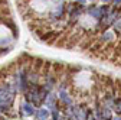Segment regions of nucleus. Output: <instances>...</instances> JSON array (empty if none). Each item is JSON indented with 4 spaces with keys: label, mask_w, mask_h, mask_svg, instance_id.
Returning a JSON list of instances; mask_svg holds the SVG:
<instances>
[{
    "label": "nucleus",
    "mask_w": 121,
    "mask_h": 120,
    "mask_svg": "<svg viewBox=\"0 0 121 120\" xmlns=\"http://www.w3.org/2000/svg\"><path fill=\"white\" fill-rule=\"evenodd\" d=\"M14 97V88L12 85H6L3 88H0V103L10 104Z\"/></svg>",
    "instance_id": "obj_1"
},
{
    "label": "nucleus",
    "mask_w": 121,
    "mask_h": 120,
    "mask_svg": "<svg viewBox=\"0 0 121 120\" xmlns=\"http://www.w3.org/2000/svg\"><path fill=\"white\" fill-rule=\"evenodd\" d=\"M89 13L92 14V16H95V18H105L107 9L105 7H92V9H89Z\"/></svg>",
    "instance_id": "obj_2"
},
{
    "label": "nucleus",
    "mask_w": 121,
    "mask_h": 120,
    "mask_svg": "<svg viewBox=\"0 0 121 120\" xmlns=\"http://www.w3.org/2000/svg\"><path fill=\"white\" fill-rule=\"evenodd\" d=\"M20 113H22L23 116H32V114L35 113L33 106H32L30 103H25V104H22V107H20Z\"/></svg>",
    "instance_id": "obj_3"
},
{
    "label": "nucleus",
    "mask_w": 121,
    "mask_h": 120,
    "mask_svg": "<svg viewBox=\"0 0 121 120\" xmlns=\"http://www.w3.org/2000/svg\"><path fill=\"white\" fill-rule=\"evenodd\" d=\"M48 116H49V111L45 110V109H39V110L36 111V119H38V120H45Z\"/></svg>",
    "instance_id": "obj_4"
},
{
    "label": "nucleus",
    "mask_w": 121,
    "mask_h": 120,
    "mask_svg": "<svg viewBox=\"0 0 121 120\" xmlns=\"http://www.w3.org/2000/svg\"><path fill=\"white\" fill-rule=\"evenodd\" d=\"M101 117H102V120H111V111H110L108 107H102V110H101Z\"/></svg>",
    "instance_id": "obj_5"
},
{
    "label": "nucleus",
    "mask_w": 121,
    "mask_h": 120,
    "mask_svg": "<svg viewBox=\"0 0 121 120\" xmlns=\"http://www.w3.org/2000/svg\"><path fill=\"white\" fill-rule=\"evenodd\" d=\"M107 16V19H105L104 22L107 23V25H110V23H112L114 20H115V18H117V12H111L110 14H105Z\"/></svg>",
    "instance_id": "obj_6"
},
{
    "label": "nucleus",
    "mask_w": 121,
    "mask_h": 120,
    "mask_svg": "<svg viewBox=\"0 0 121 120\" xmlns=\"http://www.w3.org/2000/svg\"><path fill=\"white\" fill-rule=\"evenodd\" d=\"M46 104H48L51 109H55V97H53V96L46 97Z\"/></svg>",
    "instance_id": "obj_7"
},
{
    "label": "nucleus",
    "mask_w": 121,
    "mask_h": 120,
    "mask_svg": "<svg viewBox=\"0 0 121 120\" xmlns=\"http://www.w3.org/2000/svg\"><path fill=\"white\" fill-rule=\"evenodd\" d=\"M60 98H62V101L65 104H71V98H69V96L66 93H60Z\"/></svg>",
    "instance_id": "obj_8"
},
{
    "label": "nucleus",
    "mask_w": 121,
    "mask_h": 120,
    "mask_svg": "<svg viewBox=\"0 0 121 120\" xmlns=\"http://www.w3.org/2000/svg\"><path fill=\"white\" fill-rule=\"evenodd\" d=\"M20 87H22L23 91L26 90V75H25V74H22V75H20Z\"/></svg>",
    "instance_id": "obj_9"
},
{
    "label": "nucleus",
    "mask_w": 121,
    "mask_h": 120,
    "mask_svg": "<svg viewBox=\"0 0 121 120\" xmlns=\"http://www.w3.org/2000/svg\"><path fill=\"white\" fill-rule=\"evenodd\" d=\"M102 39H105V41H111V39H114V33H112V32L104 33V35H102Z\"/></svg>",
    "instance_id": "obj_10"
},
{
    "label": "nucleus",
    "mask_w": 121,
    "mask_h": 120,
    "mask_svg": "<svg viewBox=\"0 0 121 120\" xmlns=\"http://www.w3.org/2000/svg\"><path fill=\"white\" fill-rule=\"evenodd\" d=\"M114 107H115V110H117L118 113H121V100H117V101L114 103Z\"/></svg>",
    "instance_id": "obj_11"
},
{
    "label": "nucleus",
    "mask_w": 121,
    "mask_h": 120,
    "mask_svg": "<svg viewBox=\"0 0 121 120\" xmlns=\"http://www.w3.org/2000/svg\"><path fill=\"white\" fill-rule=\"evenodd\" d=\"M86 120H95V119H94V116L91 114V113H88V117H86Z\"/></svg>",
    "instance_id": "obj_12"
},
{
    "label": "nucleus",
    "mask_w": 121,
    "mask_h": 120,
    "mask_svg": "<svg viewBox=\"0 0 121 120\" xmlns=\"http://www.w3.org/2000/svg\"><path fill=\"white\" fill-rule=\"evenodd\" d=\"M114 5H121V0H114Z\"/></svg>",
    "instance_id": "obj_13"
},
{
    "label": "nucleus",
    "mask_w": 121,
    "mask_h": 120,
    "mask_svg": "<svg viewBox=\"0 0 121 120\" xmlns=\"http://www.w3.org/2000/svg\"><path fill=\"white\" fill-rule=\"evenodd\" d=\"M77 2H79V3H81V5H84V3H85V2H86V0H77Z\"/></svg>",
    "instance_id": "obj_14"
},
{
    "label": "nucleus",
    "mask_w": 121,
    "mask_h": 120,
    "mask_svg": "<svg viewBox=\"0 0 121 120\" xmlns=\"http://www.w3.org/2000/svg\"><path fill=\"white\" fill-rule=\"evenodd\" d=\"M101 2H110V0H101Z\"/></svg>",
    "instance_id": "obj_15"
},
{
    "label": "nucleus",
    "mask_w": 121,
    "mask_h": 120,
    "mask_svg": "<svg viewBox=\"0 0 121 120\" xmlns=\"http://www.w3.org/2000/svg\"><path fill=\"white\" fill-rule=\"evenodd\" d=\"M120 120H121V117H120Z\"/></svg>",
    "instance_id": "obj_16"
}]
</instances>
